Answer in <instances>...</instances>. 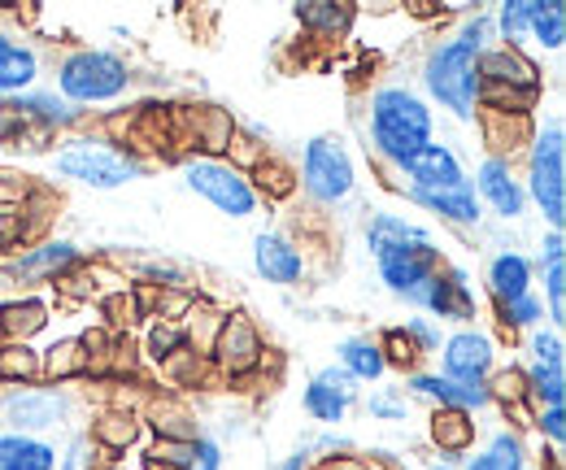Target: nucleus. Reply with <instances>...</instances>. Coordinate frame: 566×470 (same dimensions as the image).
Wrapping results in <instances>:
<instances>
[{
	"mask_svg": "<svg viewBox=\"0 0 566 470\" xmlns=\"http://www.w3.org/2000/svg\"><path fill=\"white\" fill-rule=\"evenodd\" d=\"M13 470H57V449L49 445V440H35V436H27V445H22V458H18V467Z\"/></svg>",
	"mask_w": 566,
	"mask_h": 470,
	"instance_id": "47",
	"label": "nucleus"
},
{
	"mask_svg": "<svg viewBox=\"0 0 566 470\" xmlns=\"http://www.w3.org/2000/svg\"><path fill=\"white\" fill-rule=\"evenodd\" d=\"M78 375H87V348L83 336H62L53 340L44 353H40V379L49 384H71Z\"/></svg>",
	"mask_w": 566,
	"mask_h": 470,
	"instance_id": "24",
	"label": "nucleus"
},
{
	"mask_svg": "<svg viewBox=\"0 0 566 470\" xmlns=\"http://www.w3.org/2000/svg\"><path fill=\"white\" fill-rule=\"evenodd\" d=\"M57 87L66 105H105L118 101L132 87V70L123 58L101 53V49H74L57 66Z\"/></svg>",
	"mask_w": 566,
	"mask_h": 470,
	"instance_id": "4",
	"label": "nucleus"
},
{
	"mask_svg": "<svg viewBox=\"0 0 566 470\" xmlns=\"http://www.w3.org/2000/svg\"><path fill=\"white\" fill-rule=\"evenodd\" d=\"M532 366H566L558 332H532Z\"/></svg>",
	"mask_w": 566,
	"mask_h": 470,
	"instance_id": "48",
	"label": "nucleus"
},
{
	"mask_svg": "<svg viewBox=\"0 0 566 470\" xmlns=\"http://www.w3.org/2000/svg\"><path fill=\"white\" fill-rule=\"evenodd\" d=\"M493 22L484 13H475L453 40L436 44L423 62V83L431 92V101H440L444 109H453L458 118H475L480 109V74H475V58L489 49Z\"/></svg>",
	"mask_w": 566,
	"mask_h": 470,
	"instance_id": "1",
	"label": "nucleus"
},
{
	"mask_svg": "<svg viewBox=\"0 0 566 470\" xmlns=\"http://www.w3.org/2000/svg\"><path fill=\"white\" fill-rule=\"evenodd\" d=\"M101 310H105V318H109V327H114V332H127L136 318H144L140 301H136V292H132V288H118V292H109V296L101 301Z\"/></svg>",
	"mask_w": 566,
	"mask_h": 470,
	"instance_id": "44",
	"label": "nucleus"
},
{
	"mask_svg": "<svg viewBox=\"0 0 566 470\" xmlns=\"http://www.w3.org/2000/svg\"><path fill=\"white\" fill-rule=\"evenodd\" d=\"M410 197L431 213H440L444 222H453V227H475L480 222V197H475L471 179H458L449 188H410Z\"/></svg>",
	"mask_w": 566,
	"mask_h": 470,
	"instance_id": "18",
	"label": "nucleus"
},
{
	"mask_svg": "<svg viewBox=\"0 0 566 470\" xmlns=\"http://www.w3.org/2000/svg\"><path fill=\"white\" fill-rule=\"evenodd\" d=\"M140 427L144 418L136 414V409H101L96 418H92V436H87V445H96L101 453H127L136 440H140Z\"/></svg>",
	"mask_w": 566,
	"mask_h": 470,
	"instance_id": "22",
	"label": "nucleus"
},
{
	"mask_svg": "<svg viewBox=\"0 0 566 470\" xmlns=\"http://www.w3.org/2000/svg\"><path fill=\"white\" fill-rule=\"evenodd\" d=\"M53 166H57L62 179H74L83 188H101V192L123 188V184H132L140 175V161L132 153H123L114 144H96V139H74V144H66L53 157Z\"/></svg>",
	"mask_w": 566,
	"mask_h": 470,
	"instance_id": "5",
	"label": "nucleus"
},
{
	"mask_svg": "<svg viewBox=\"0 0 566 470\" xmlns=\"http://www.w3.org/2000/svg\"><path fill=\"white\" fill-rule=\"evenodd\" d=\"M431 470H449V467H431Z\"/></svg>",
	"mask_w": 566,
	"mask_h": 470,
	"instance_id": "57",
	"label": "nucleus"
},
{
	"mask_svg": "<svg viewBox=\"0 0 566 470\" xmlns=\"http://www.w3.org/2000/svg\"><path fill=\"white\" fill-rule=\"evenodd\" d=\"M523 458H527V453H523V440H518L514 431H501V436L489 440L484 453L471 458L467 470H523Z\"/></svg>",
	"mask_w": 566,
	"mask_h": 470,
	"instance_id": "36",
	"label": "nucleus"
},
{
	"mask_svg": "<svg viewBox=\"0 0 566 470\" xmlns=\"http://www.w3.org/2000/svg\"><path fill=\"white\" fill-rule=\"evenodd\" d=\"M480 132H484V144H489V157H501V161H514L518 148L532 144V114H493V109H480Z\"/></svg>",
	"mask_w": 566,
	"mask_h": 470,
	"instance_id": "19",
	"label": "nucleus"
},
{
	"mask_svg": "<svg viewBox=\"0 0 566 470\" xmlns=\"http://www.w3.org/2000/svg\"><path fill=\"white\" fill-rule=\"evenodd\" d=\"M406 179H410V188H449V184H458V179H467L462 175V161H458V153L449 148V144H423L410 161H401L397 166Z\"/></svg>",
	"mask_w": 566,
	"mask_h": 470,
	"instance_id": "17",
	"label": "nucleus"
},
{
	"mask_svg": "<svg viewBox=\"0 0 566 470\" xmlns=\"http://www.w3.org/2000/svg\"><path fill=\"white\" fill-rule=\"evenodd\" d=\"M0 414L13 422L18 436H31V431H49L66 418V397L53 388H13L0 401Z\"/></svg>",
	"mask_w": 566,
	"mask_h": 470,
	"instance_id": "12",
	"label": "nucleus"
},
{
	"mask_svg": "<svg viewBox=\"0 0 566 470\" xmlns=\"http://www.w3.org/2000/svg\"><path fill=\"white\" fill-rule=\"evenodd\" d=\"M419 236H427L423 227L406 222L401 213H375L370 227H366V244H370L375 258L388 253V249H397V244H406V240H419Z\"/></svg>",
	"mask_w": 566,
	"mask_h": 470,
	"instance_id": "33",
	"label": "nucleus"
},
{
	"mask_svg": "<svg viewBox=\"0 0 566 470\" xmlns=\"http://www.w3.org/2000/svg\"><path fill=\"white\" fill-rule=\"evenodd\" d=\"M40 379V353L18 340H0V384H31Z\"/></svg>",
	"mask_w": 566,
	"mask_h": 470,
	"instance_id": "35",
	"label": "nucleus"
},
{
	"mask_svg": "<svg viewBox=\"0 0 566 470\" xmlns=\"http://www.w3.org/2000/svg\"><path fill=\"white\" fill-rule=\"evenodd\" d=\"M184 470H222V449L201 436V440L192 445V458H188V467Z\"/></svg>",
	"mask_w": 566,
	"mask_h": 470,
	"instance_id": "50",
	"label": "nucleus"
},
{
	"mask_svg": "<svg viewBox=\"0 0 566 470\" xmlns=\"http://www.w3.org/2000/svg\"><path fill=\"white\" fill-rule=\"evenodd\" d=\"M545 87H496V83H480V109L493 114H532ZM475 109V114H480Z\"/></svg>",
	"mask_w": 566,
	"mask_h": 470,
	"instance_id": "34",
	"label": "nucleus"
},
{
	"mask_svg": "<svg viewBox=\"0 0 566 470\" xmlns=\"http://www.w3.org/2000/svg\"><path fill=\"white\" fill-rule=\"evenodd\" d=\"M370 144L384 161L401 166L431 144V109L410 87H379L370 96Z\"/></svg>",
	"mask_w": 566,
	"mask_h": 470,
	"instance_id": "2",
	"label": "nucleus"
},
{
	"mask_svg": "<svg viewBox=\"0 0 566 470\" xmlns=\"http://www.w3.org/2000/svg\"><path fill=\"white\" fill-rule=\"evenodd\" d=\"M188 340H184V327H175V323H148V336H144V357L153 362V366H161L170 353H179Z\"/></svg>",
	"mask_w": 566,
	"mask_h": 470,
	"instance_id": "41",
	"label": "nucleus"
},
{
	"mask_svg": "<svg viewBox=\"0 0 566 470\" xmlns=\"http://www.w3.org/2000/svg\"><path fill=\"white\" fill-rule=\"evenodd\" d=\"M184 179L197 197H206L227 218H249L258 209V192H253L249 175L222 157H184Z\"/></svg>",
	"mask_w": 566,
	"mask_h": 470,
	"instance_id": "7",
	"label": "nucleus"
},
{
	"mask_svg": "<svg viewBox=\"0 0 566 470\" xmlns=\"http://www.w3.org/2000/svg\"><path fill=\"white\" fill-rule=\"evenodd\" d=\"M523 192L541 205V213L549 218L554 231H563L566 222V135L563 123H549L545 132L532 135L527 144V179Z\"/></svg>",
	"mask_w": 566,
	"mask_h": 470,
	"instance_id": "3",
	"label": "nucleus"
},
{
	"mask_svg": "<svg viewBox=\"0 0 566 470\" xmlns=\"http://www.w3.org/2000/svg\"><path fill=\"white\" fill-rule=\"evenodd\" d=\"M475 74H480V83H496V87H545L541 66L514 44H489L475 58Z\"/></svg>",
	"mask_w": 566,
	"mask_h": 470,
	"instance_id": "16",
	"label": "nucleus"
},
{
	"mask_svg": "<svg viewBox=\"0 0 566 470\" xmlns=\"http://www.w3.org/2000/svg\"><path fill=\"white\" fill-rule=\"evenodd\" d=\"M310 470H379L370 458H354V453H336V458H323L318 467Z\"/></svg>",
	"mask_w": 566,
	"mask_h": 470,
	"instance_id": "52",
	"label": "nucleus"
},
{
	"mask_svg": "<svg viewBox=\"0 0 566 470\" xmlns=\"http://www.w3.org/2000/svg\"><path fill=\"white\" fill-rule=\"evenodd\" d=\"M541 267H545V292H549V318L563 327L566 323V240H563V231H554V236L545 240Z\"/></svg>",
	"mask_w": 566,
	"mask_h": 470,
	"instance_id": "26",
	"label": "nucleus"
},
{
	"mask_svg": "<svg viewBox=\"0 0 566 470\" xmlns=\"http://www.w3.org/2000/svg\"><path fill=\"white\" fill-rule=\"evenodd\" d=\"M401 332L415 340V348H419V353H436V348H440V332H436L427 318H406V327H401Z\"/></svg>",
	"mask_w": 566,
	"mask_h": 470,
	"instance_id": "49",
	"label": "nucleus"
},
{
	"mask_svg": "<svg viewBox=\"0 0 566 470\" xmlns=\"http://www.w3.org/2000/svg\"><path fill=\"white\" fill-rule=\"evenodd\" d=\"M296 22L314 35H345L349 22H354V9L332 4V0H310V4H296Z\"/></svg>",
	"mask_w": 566,
	"mask_h": 470,
	"instance_id": "31",
	"label": "nucleus"
},
{
	"mask_svg": "<svg viewBox=\"0 0 566 470\" xmlns=\"http://www.w3.org/2000/svg\"><path fill=\"white\" fill-rule=\"evenodd\" d=\"M222 318L227 314H218V310H210V305H192V314L184 318V340H188V348L197 353V357H210L213 340H218V327H222Z\"/></svg>",
	"mask_w": 566,
	"mask_h": 470,
	"instance_id": "38",
	"label": "nucleus"
},
{
	"mask_svg": "<svg viewBox=\"0 0 566 470\" xmlns=\"http://www.w3.org/2000/svg\"><path fill=\"white\" fill-rule=\"evenodd\" d=\"M379 262V279L397 292V296H410L419 283H423L431 270H440V249L431 244V236H419V240H406V244H397V249H388V253H379L375 258Z\"/></svg>",
	"mask_w": 566,
	"mask_h": 470,
	"instance_id": "9",
	"label": "nucleus"
},
{
	"mask_svg": "<svg viewBox=\"0 0 566 470\" xmlns=\"http://www.w3.org/2000/svg\"><path fill=\"white\" fill-rule=\"evenodd\" d=\"M536 427L554 440V445H563L566 440V414H563V405H554V409H536Z\"/></svg>",
	"mask_w": 566,
	"mask_h": 470,
	"instance_id": "51",
	"label": "nucleus"
},
{
	"mask_svg": "<svg viewBox=\"0 0 566 470\" xmlns=\"http://www.w3.org/2000/svg\"><path fill=\"white\" fill-rule=\"evenodd\" d=\"M431 445L449 458H462L475 449V414L467 409H431V427H427Z\"/></svg>",
	"mask_w": 566,
	"mask_h": 470,
	"instance_id": "23",
	"label": "nucleus"
},
{
	"mask_svg": "<svg viewBox=\"0 0 566 470\" xmlns=\"http://www.w3.org/2000/svg\"><path fill=\"white\" fill-rule=\"evenodd\" d=\"M78 267V249L71 240H49L40 249H27L18 262H13V274L27 279V283H57L62 274H71Z\"/></svg>",
	"mask_w": 566,
	"mask_h": 470,
	"instance_id": "20",
	"label": "nucleus"
},
{
	"mask_svg": "<svg viewBox=\"0 0 566 470\" xmlns=\"http://www.w3.org/2000/svg\"><path fill=\"white\" fill-rule=\"evenodd\" d=\"M101 470H123V467H101Z\"/></svg>",
	"mask_w": 566,
	"mask_h": 470,
	"instance_id": "56",
	"label": "nucleus"
},
{
	"mask_svg": "<svg viewBox=\"0 0 566 470\" xmlns=\"http://www.w3.org/2000/svg\"><path fill=\"white\" fill-rule=\"evenodd\" d=\"M532 4H536V0H510V4H501V13H496L501 44H514V49H518V40H523L527 27H532Z\"/></svg>",
	"mask_w": 566,
	"mask_h": 470,
	"instance_id": "43",
	"label": "nucleus"
},
{
	"mask_svg": "<svg viewBox=\"0 0 566 470\" xmlns=\"http://www.w3.org/2000/svg\"><path fill=\"white\" fill-rule=\"evenodd\" d=\"M49 323V310L31 296L22 301H4L0 305V340H18V344H31V336Z\"/></svg>",
	"mask_w": 566,
	"mask_h": 470,
	"instance_id": "28",
	"label": "nucleus"
},
{
	"mask_svg": "<svg viewBox=\"0 0 566 470\" xmlns=\"http://www.w3.org/2000/svg\"><path fill=\"white\" fill-rule=\"evenodd\" d=\"M527 35H532L541 49L558 53V49L566 44V4L563 0H536V4H532V27H527Z\"/></svg>",
	"mask_w": 566,
	"mask_h": 470,
	"instance_id": "32",
	"label": "nucleus"
},
{
	"mask_svg": "<svg viewBox=\"0 0 566 470\" xmlns=\"http://www.w3.org/2000/svg\"><path fill=\"white\" fill-rule=\"evenodd\" d=\"M489 397H493V405H505V414H523L527 409V370H518V366L493 370Z\"/></svg>",
	"mask_w": 566,
	"mask_h": 470,
	"instance_id": "37",
	"label": "nucleus"
},
{
	"mask_svg": "<svg viewBox=\"0 0 566 470\" xmlns=\"http://www.w3.org/2000/svg\"><path fill=\"white\" fill-rule=\"evenodd\" d=\"M87 440H74L71 449H66V458L57 462V470H92V458H87Z\"/></svg>",
	"mask_w": 566,
	"mask_h": 470,
	"instance_id": "54",
	"label": "nucleus"
},
{
	"mask_svg": "<svg viewBox=\"0 0 566 470\" xmlns=\"http://www.w3.org/2000/svg\"><path fill=\"white\" fill-rule=\"evenodd\" d=\"M379 353H384V362L388 366H397V370H415L419 366V348H415V340L406 336L401 327H388L384 336H379Z\"/></svg>",
	"mask_w": 566,
	"mask_h": 470,
	"instance_id": "42",
	"label": "nucleus"
},
{
	"mask_svg": "<svg viewBox=\"0 0 566 470\" xmlns=\"http://www.w3.org/2000/svg\"><path fill=\"white\" fill-rule=\"evenodd\" d=\"M192 445H197V440H192ZM192 445H184V440H157V445L148 449V467L184 470L188 467V458H192Z\"/></svg>",
	"mask_w": 566,
	"mask_h": 470,
	"instance_id": "45",
	"label": "nucleus"
},
{
	"mask_svg": "<svg viewBox=\"0 0 566 470\" xmlns=\"http://www.w3.org/2000/svg\"><path fill=\"white\" fill-rule=\"evenodd\" d=\"M22 445H27V436H18V431L0 436V470L18 467V458H22Z\"/></svg>",
	"mask_w": 566,
	"mask_h": 470,
	"instance_id": "53",
	"label": "nucleus"
},
{
	"mask_svg": "<svg viewBox=\"0 0 566 470\" xmlns=\"http://www.w3.org/2000/svg\"><path fill=\"white\" fill-rule=\"evenodd\" d=\"M489 292H493L496 305L532 292V262L523 253H496L489 262Z\"/></svg>",
	"mask_w": 566,
	"mask_h": 470,
	"instance_id": "25",
	"label": "nucleus"
},
{
	"mask_svg": "<svg viewBox=\"0 0 566 470\" xmlns=\"http://www.w3.org/2000/svg\"><path fill=\"white\" fill-rule=\"evenodd\" d=\"M266 353H271V348L262 344L258 327H253L244 314H227L222 327H218V340H213V348H210V362L227 379H244V375H253V370L266 366Z\"/></svg>",
	"mask_w": 566,
	"mask_h": 470,
	"instance_id": "8",
	"label": "nucleus"
},
{
	"mask_svg": "<svg viewBox=\"0 0 566 470\" xmlns=\"http://www.w3.org/2000/svg\"><path fill=\"white\" fill-rule=\"evenodd\" d=\"M157 370H161V379H166L170 388H192V384L201 379V370H206V357H197V353L184 344V348H179V353H170Z\"/></svg>",
	"mask_w": 566,
	"mask_h": 470,
	"instance_id": "40",
	"label": "nucleus"
},
{
	"mask_svg": "<svg viewBox=\"0 0 566 470\" xmlns=\"http://www.w3.org/2000/svg\"><path fill=\"white\" fill-rule=\"evenodd\" d=\"M410 301L431 310L436 318H449V323L475 318V292H471V283H467L462 270H449V267L431 270L423 283L410 292Z\"/></svg>",
	"mask_w": 566,
	"mask_h": 470,
	"instance_id": "10",
	"label": "nucleus"
},
{
	"mask_svg": "<svg viewBox=\"0 0 566 470\" xmlns=\"http://www.w3.org/2000/svg\"><path fill=\"white\" fill-rule=\"evenodd\" d=\"M496 348L484 332H453L440 348V366H444V379H458V384H484L493 375Z\"/></svg>",
	"mask_w": 566,
	"mask_h": 470,
	"instance_id": "11",
	"label": "nucleus"
},
{
	"mask_svg": "<svg viewBox=\"0 0 566 470\" xmlns=\"http://www.w3.org/2000/svg\"><path fill=\"white\" fill-rule=\"evenodd\" d=\"M475 197L489 201L501 213V218H518L523 205H527V192H523V179L514 175V161H501V157H484L480 170H475Z\"/></svg>",
	"mask_w": 566,
	"mask_h": 470,
	"instance_id": "15",
	"label": "nucleus"
},
{
	"mask_svg": "<svg viewBox=\"0 0 566 470\" xmlns=\"http://www.w3.org/2000/svg\"><path fill=\"white\" fill-rule=\"evenodd\" d=\"M35 79H40V53L27 40L0 31V96L31 92Z\"/></svg>",
	"mask_w": 566,
	"mask_h": 470,
	"instance_id": "21",
	"label": "nucleus"
},
{
	"mask_svg": "<svg viewBox=\"0 0 566 470\" xmlns=\"http://www.w3.org/2000/svg\"><path fill=\"white\" fill-rule=\"evenodd\" d=\"M280 470H310V453H305V449H301V453H292Z\"/></svg>",
	"mask_w": 566,
	"mask_h": 470,
	"instance_id": "55",
	"label": "nucleus"
},
{
	"mask_svg": "<svg viewBox=\"0 0 566 470\" xmlns=\"http://www.w3.org/2000/svg\"><path fill=\"white\" fill-rule=\"evenodd\" d=\"M148 422H153V431H157V440H184V445H192V440H201V427H197V418L184 409L179 401H148Z\"/></svg>",
	"mask_w": 566,
	"mask_h": 470,
	"instance_id": "27",
	"label": "nucleus"
},
{
	"mask_svg": "<svg viewBox=\"0 0 566 470\" xmlns=\"http://www.w3.org/2000/svg\"><path fill=\"white\" fill-rule=\"evenodd\" d=\"M340 370H349L357 384H370V379H384L388 362L379 353V340L370 336H354L340 344Z\"/></svg>",
	"mask_w": 566,
	"mask_h": 470,
	"instance_id": "29",
	"label": "nucleus"
},
{
	"mask_svg": "<svg viewBox=\"0 0 566 470\" xmlns=\"http://www.w3.org/2000/svg\"><path fill=\"white\" fill-rule=\"evenodd\" d=\"M357 397V379L349 370H340V366H327V370H318L314 379H310V388H305V414L310 418H318V422H345V414H349V405Z\"/></svg>",
	"mask_w": 566,
	"mask_h": 470,
	"instance_id": "14",
	"label": "nucleus"
},
{
	"mask_svg": "<svg viewBox=\"0 0 566 470\" xmlns=\"http://www.w3.org/2000/svg\"><path fill=\"white\" fill-rule=\"evenodd\" d=\"M296 184L314 197L318 205H340L354 197V157L349 148L336 139V135H318L305 144V157H301V175Z\"/></svg>",
	"mask_w": 566,
	"mask_h": 470,
	"instance_id": "6",
	"label": "nucleus"
},
{
	"mask_svg": "<svg viewBox=\"0 0 566 470\" xmlns=\"http://www.w3.org/2000/svg\"><path fill=\"white\" fill-rule=\"evenodd\" d=\"M370 414H375V418H384V422L406 418V414H410V397H406V388H384V393H375V397H370Z\"/></svg>",
	"mask_w": 566,
	"mask_h": 470,
	"instance_id": "46",
	"label": "nucleus"
},
{
	"mask_svg": "<svg viewBox=\"0 0 566 470\" xmlns=\"http://www.w3.org/2000/svg\"><path fill=\"white\" fill-rule=\"evenodd\" d=\"M249 184H253L258 201H262V197H266V201H287V197L296 192V170H292L287 161L266 153V161H258V166L249 170Z\"/></svg>",
	"mask_w": 566,
	"mask_h": 470,
	"instance_id": "30",
	"label": "nucleus"
},
{
	"mask_svg": "<svg viewBox=\"0 0 566 470\" xmlns=\"http://www.w3.org/2000/svg\"><path fill=\"white\" fill-rule=\"evenodd\" d=\"M253 267L258 274L266 279V283H280V288H296L301 279H305V249L292 240V236H283V231H262L258 240H253Z\"/></svg>",
	"mask_w": 566,
	"mask_h": 470,
	"instance_id": "13",
	"label": "nucleus"
},
{
	"mask_svg": "<svg viewBox=\"0 0 566 470\" xmlns=\"http://www.w3.org/2000/svg\"><path fill=\"white\" fill-rule=\"evenodd\" d=\"M496 314H501V327H510V332L536 327V323L545 318V301H541L536 292H523V296H514V301H501Z\"/></svg>",
	"mask_w": 566,
	"mask_h": 470,
	"instance_id": "39",
	"label": "nucleus"
}]
</instances>
